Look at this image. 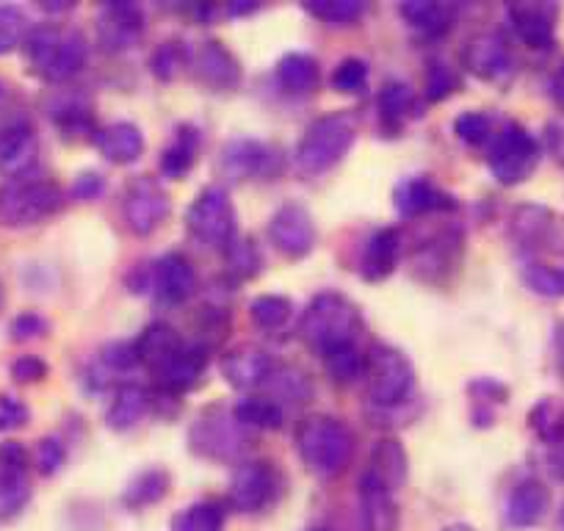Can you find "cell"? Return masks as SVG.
I'll list each match as a JSON object with an SVG mask.
<instances>
[{"instance_id": "6da1fadb", "label": "cell", "mask_w": 564, "mask_h": 531, "mask_svg": "<svg viewBox=\"0 0 564 531\" xmlns=\"http://www.w3.org/2000/svg\"><path fill=\"white\" fill-rule=\"evenodd\" d=\"M296 454L313 476L333 479L349 465L355 454V435L333 415H307L296 426Z\"/></svg>"}, {"instance_id": "7a4b0ae2", "label": "cell", "mask_w": 564, "mask_h": 531, "mask_svg": "<svg viewBox=\"0 0 564 531\" xmlns=\"http://www.w3.org/2000/svg\"><path fill=\"white\" fill-rule=\"evenodd\" d=\"M25 58L40 78L64 84L86 67L89 45L80 31L67 25H40L25 36Z\"/></svg>"}, {"instance_id": "3957f363", "label": "cell", "mask_w": 564, "mask_h": 531, "mask_svg": "<svg viewBox=\"0 0 564 531\" xmlns=\"http://www.w3.org/2000/svg\"><path fill=\"white\" fill-rule=\"evenodd\" d=\"M362 329V316L349 296L338 291H324L313 296L300 322V335L316 355L344 344H357Z\"/></svg>"}, {"instance_id": "277c9868", "label": "cell", "mask_w": 564, "mask_h": 531, "mask_svg": "<svg viewBox=\"0 0 564 531\" xmlns=\"http://www.w3.org/2000/svg\"><path fill=\"white\" fill-rule=\"evenodd\" d=\"M366 399L373 413L388 415L404 408L415 390V368L404 351L390 344H373L366 355Z\"/></svg>"}, {"instance_id": "5b68a950", "label": "cell", "mask_w": 564, "mask_h": 531, "mask_svg": "<svg viewBox=\"0 0 564 531\" xmlns=\"http://www.w3.org/2000/svg\"><path fill=\"white\" fill-rule=\"evenodd\" d=\"M357 142V122L351 113L338 111L316 119L296 142V164L307 175H324L349 155Z\"/></svg>"}, {"instance_id": "8992f818", "label": "cell", "mask_w": 564, "mask_h": 531, "mask_svg": "<svg viewBox=\"0 0 564 531\" xmlns=\"http://www.w3.org/2000/svg\"><path fill=\"white\" fill-rule=\"evenodd\" d=\"M62 188L45 177H14L0 186V225L31 227L62 210Z\"/></svg>"}, {"instance_id": "52a82bcc", "label": "cell", "mask_w": 564, "mask_h": 531, "mask_svg": "<svg viewBox=\"0 0 564 531\" xmlns=\"http://www.w3.org/2000/svg\"><path fill=\"white\" fill-rule=\"evenodd\" d=\"M536 161H540V148L529 130L520 128L518 122H507L490 137L487 164H490L492 177L503 186H518V183L529 181Z\"/></svg>"}, {"instance_id": "ba28073f", "label": "cell", "mask_w": 564, "mask_h": 531, "mask_svg": "<svg viewBox=\"0 0 564 531\" xmlns=\"http://www.w3.org/2000/svg\"><path fill=\"white\" fill-rule=\"evenodd\" d=\"M186 227L197 243L225 249L236 238V210L225 186H208L186 210Z\"/></svg>"}, {"instance_id": "9c48e42d", "label": "cell", "mask_w": 564, "mask_h": 531, "mask_svg": "<svg viewBox=\"0 0 564 531\" xmlns=\"http://www.w3.org/2000/svg\"><path fill=\"white\" fill-rule=\"evenodd\" d=\"M282 479L276 468L265 459H252V463H241L230 476V507L243 514H258L269 509L271 503L280 498Z\"/></svg>"}, {"instance_id": "30bf717a", "label": "cell", "mask_w": 564, "mask_h": 531, "mask_svg": "<svg viewBox=\"0 0 564 531\" xmlns=\"http://www.w3.org/2000/svg\"><path fill=\"white\" fill-rule=\"evenodd\" d=\"M170 216V197L155 177L141 175L128 186L122 199V219L133 236H153Z\"/></svg>"}, {"instance_id": "8fae6325", "label": "cell", "mask_w": 564, "mask_h": 531, "mask_svg": "<svg viewBox=\"0 0 564 531\" xmlns=\"http://www.w3.org/2000/svg\"><path fill=\"white\" fill-rule=\"evenodd\" d=\"M459 260H463V230L443 227L412 252V274L426 283H441L457 272Z\"/></svg>"}, {"instance_id": "7c38bea8", "label": "cell", "mask_w": 564, "mask_h": 531, "mask_svg": "<svg viewBox=\"0 0 564 531\" xmlns=\"http://www.w3.org/2000/svg\"><path fill=\"white\" fill-rule=\"evenodd\" d=\"M29 465L31 459L23 443H0V520L14 518L29 503Z\"/></svg>"}, {"instance_id": "4fadbf2b", "label": "cell", "mask_w": 564, "mask_h": 531, "mask_svg": "<svg viewBox=\"0 0 564 531\" xmlns=\"http://www.w3.org/2000/svg\"><path fill=\"white\" fill-rule=\"evenodd\" d=\"M269 238L285 258H305L316 247V225L311 210L302 205L289 203L274 210L269 221Z\"/></svg>"}, {"instance_id": "5bb4252c", "label": "cell", "mask_w": 564, "mask_h": 531, "mask_svg": "<svg viewBox=\"0 0 564 531\" xmlns=\"http://www.w3.org/2000/svg\"><path fill=\"white\" fill-rule=\"evenodd\" d=\"M463 64L470 75L481 80H492V84H501L512 75L514 58L509 51V42L501 31H485V34H476L474 40L465 45Z\"/></svg>"}, {"instance_id": "9a60e30c", "label": "cell", "mask_w": 564, "mask_h": 531, "mask_svg": "<svg viewBox=\"0 0 564 531\" xmlns=\"http://www.w3.org/2000/svg\"><path fill=\"white\" fill-rule=\"evenodd\" d=\"M280 166V155L254 139H236L221 150V170L236 181H271Z\"/></svg>"}, {"instance_id": "2e32d148", "label": "cell", "mask_w": 564, "mask_h": 531, "mask_svg": "<svg viewBox=\"0 0 564 531\" xmlns=\"http://www.w3.org/2000/svg\"><path fill=\"white\" fill-rule=\"evenodd\" d=\"M274 357L254 344H241L221 357V373L238 390L269 388L276 373Z\"/></svg>"}, {"instance_id": "e0dca14e", "label": "cell", "mask_w": 564, "mask_h": 531, "mask_svg": "<svg viewBox=\"0 0 564 531\" xmlns=\"http://www.w3.org/2000/svg\"><path fill=\"white\" fill-rule=\"evenodd\" d=\"M144 34V14L133 3H108L97 14V42L108 53H124L139 45Z\"/></svg>"}, {"instance_id": "ac0fdd59", "label": "cell", "mask_w": 564, "mask_h": 531, "mask_svg": "<svg viewBox=\"0 0 564 531\" xmlns=\"http://www.w3.org/2000/svg\"><path fill=\"white\" fill-rule=\"evenodd\" d=\"M150 289L164 305H183L197 291V272L192 260L181 252H170L159 258L150 269Z\"/></svg>"}, {"instance_id": "d6986e66", "label": "cell", "mask_w": 564, "mask_h": 531, "mask_svg": "<svg viewBox=\"0 0 564 531\" xmlns=\"http://www.w3.org/2000/svg\"><path fill=\"white\" fill-rule=\"evenodd\" d=\"M208 368V349L199 344H186L183 340L170 357L159 362L153 368V377L166 393H183V390L194 388L199 382V377Z\"/></svg>"}, {"instance_id": "ffe728a7", "label": "cell", "mask_w": 564, "mask_h": 531, "mask_svg": "<svg viewBox=\"0 0 564 531\" xmlns=\"http://www.w3.org/2000/svg\"><path fill=\"white\" fill-rule=\"evenodd\" d=\"M40 144H36L34 128L25 119H14L0 128V172L14 177L29 175L31 166L36 164Z\"/></svg>"}, {"instance_id": "44dd1931", "label": "cell", "mask_w": 564, "mask_h": 531, "mask_svg": "<svg viewBox=\"0 0 564 531\" xmlns=\"http://www.w3.org/2000/svg\"><path fill=\"white\" fill-rule=\"evenodd\" d=\"M393 205L401 216L415 219V216L426 214H446V210L457 208V199L441 186L430 181V177H410V181L399 183L393 194Z\"/></svg>"}, {"instance_id": "7402d4cb", "label": "cell", "mask_w": 564, "mask_h": 531, "mask_svg": "<svg viewBox=\"0 0 564 531\" xmlns=\"http://www.w3.org/2000/svg\"><path fill=\"white\" fill-rule=\"evenodd\" d=\"M192 69L205 86L219 91H230L241 84V64L221 42H205L194 51Z\"/></svg>"}, {"instance_id": "603a6c76", "label": "cell", "mask_w": 564, "mask_h": 531, "mask_svg": "<svg viewBox=\"0 0 564 531\" xmlns=\"http://www.w3.org/2000/svg\"><path fill=\"white\" fill-rule=\"evenodd\" d=\"M241 426L236 419H225L221 413L210 415V419H199V424L192 430V448L205 454L210 459H232L241 454L243 437L238 435Z\"/></svg>"}, {"instance_id": "cb8c5ba5", "label": "cell", "mask_w": 564, "mask_h": 531, "mask_svg": "<svg viewBox=\"0 0 564 531\" xmlns=\"http://www.w3.org/2000/svg\"><path fill=\"white\" fill-rule=\"evenodd\" d=\"M395 490L384 481L362 470L360 476V514L366 531H395L399 529V507H395Z\"/></svg>"}, {"instance_id": "d4e9b609", "label": "cell", "mask_w": 564, "mask_h": 531, "mask_svg": "<svg viewBox=\"0 0 564 531\" xmlns=\"http://www.w3.org/2000/svg\"><path fill=\"white\" fill-rule=\"evenodd\" d=\"M514 34L520 36L525 47L531 51H551L556 40V7L545 3H520L509 9Z\"/></svg>"}, {"instance_id": "484cf974", "label": "cell", "mask_w": 564, "mask_h": 531, "mask_svg": "<svg viewBox=\"0 0 564 531\" xmlns=\"http://www.w3.org/2000/svg\"><path fill=\"white\" fill-rule=\"evenodd\" d=\"M401 232L393 227H379L366 241L360 252V274L368 283H382L399 269L401 260Z\"/></svg>"}, {"instance_id": "4316f807", "label": "cell", "mask_w": 564, "mask_h": 531, "mask_svg": "<svg viewBox=\"0 0 564 531\" xmlns=\"http://www.w3.org/2000/svg\"><path fill=\"white\" fill-rule=\"evenodd\" d=\"M95 148L100 150L102 159L108 164H117V166H128L135 164L144 153V137H141L139 124L133 122H111L106 128H100L95 133Z\"/></svg>"}, {"instance_id": "83f0119b", "label": "cell", "mask_w": 564, "mask_h": 531, "mask_svg": "<svg viewBox=\"0 0 564 531\" xmlns=\"http://www.w3.org/2000/svg\"><path fill=\"white\" fill-rule=\"evenodd\" d=\"M547 507H551L547 487L540 479H523L509 492L503 514H507V523L512 529H529V525L540 523L545 518Z\"/></svg>"}, {"instance_id": "f1b7e54d", "label": "cell", "mask_w": 564, "mask_h": 531, "mask_svg": "<svg viewBox=\"0 0 564 531\" xmlns=\"http://www.w3.org/2000/svg\"><path fill=\"white\" fill-rule=\"evenodd\" d=\"M274 75L280 89L294 97L313 95L322 86V67H318V62L311 53H285L276 62Z\"/></svg>"}, {"instance_id": "f546056e", "label": "cell", "mask_w": 564, "mask_h": 531, "mask_svg": "<svg viewBox=\"0 0 564 531\" xmlns=\"http://www.w3.org/2000/svg\"><path fill=\"white\" fill-rule=\"evenodd\" d=\"M199 159V130L194 124H181L172 142L161 153V172L172 181H183Z\"/></svg>"}, {"instance_id": "4dcf8cb0", "label": "cell", "mask_w": 564, "mask_h": 531, "mask_svg": "<svg viewBox=\"0 0 564 531\" xmlns=\"http://www.w3.org/2000/svg\"><path fill=\"white\" fill-rule=\"evenodd\" d=\"M150 408L148 390L139 388V384H119L117 393H113L111 404L106 410V424L113 432H128L144 419Z\"/></svg>"}, {"instance_id": "1f68e13d", "label": "cell", "mask_w": 564, "mask_h": 531, "mask_svg": "<svg viewBox=\"0 0 564 531\" xmlns=\"http://www.w3.org/2000/svg\"><path fill=\"white\" fill-rule=\"evenodd\" d=\"M368 474L377 476L379 481L390 487V490H399L406 481V452L395 437H382V441L373 446L371 457H368Z\"/></svg>"}, {"instance_id": "d6a6232c", "label": "cell", "mask_w": 564, "mask_h": 531, "mask_svg": "<svg viewBox=\"0 0 564 531\" xmlns=\"http://www.w3.org/2000/svg\"><path fill=\"white\" fill-rule=\"evenodd\" d=\"M181 344H183V338L177 335V329L172 327V324L155 322L139 335V340H135L133 346H135V357H139L141 366L148 368V371H153V368L159 366L164 357H170Z\"/></svg>"}, {"instance_id": "836d02e7", "label": "cell", "mask_w": 564, "mask_h": 531, "mask_svg": "<svg viewBox=\"0 0 564 531\" xmlns=\"http://www.w3.org/2000/svg\"><path fill=\"white\" fill-rule=\"evenodd\" d=\"M377 111L384 130H399L415 113V97H412L410 86L401 84V80H388L379 89Z\"/></svg>"}, {"instance_id": "e575fe53", "label": "cell", "mask_w": 564, "mask_h": 531, "mask_svg": "<svg viewBox=\"0 0 564 531\" xmlns=\"http://www.w3.org/2000/svg\"><path fill=\"white\" fill-rule=\"evenodd\" d=\"M232 419L238 426H252V430H280L285 413L274 399H260V395H249L232 408Z\"/></svg>"}, {"instance_id": "d590c367", "label": "cell", "mask_w": 564, "mask_h": 531, "mask_svg": "<svg viewBox=\"0 0 564 531\" xmlns=\"http://www.w3.org/2000/svg\"><path fill=\"white\" fill-rule=\"evenodd\" d=\"M553 230H556V219H553L551 210L529 205V208H520L514 214V236L523 247H545Z\"/></svg>"}, {"instance_id": "8d00e7d4", "label": "cell", "mask_w": 564, "mask_h": 531, "mask_svg": "<svg viewBox=\"0 0 564 531\" xmlns=\"http://www.w3.org/2000/svg\"><path fill=\"white\" fill-rule=\"evenodd\" d=\"M401 18L406 20L410 29L426 36H443L452 29V9L443 3H404Z\"/></svg>"}, {"instance_id": "74e56055", "label": "cell", "mask_w": 564, "mask_h": 531, "mask_svg": "<svg viewBox=\"0 0 564 531\" xmlns=\"http://www.w3.org/2000/svg\"><path fill=\"white\" fill-rule=\"evenodd\" d=\"M322 360L329 377H333L338 384L355 382V379H360L362 371H366V355L357 349V344L335 346V349L324 351Z\"/></svg>"}, {"instance_id": "f35d334b", "label": "cell", "mask_w": 564, "mask_h": 531, "mask_svg": "<svg viewBox=\"0 0 564 531\" xmlns=\"http://www.w3.org/2000/svg\"><path fill=\"white\" fill-rule=\"evenodd\" d=\"M170 531H225V509L219 503H192L175 514Z\"/></svg>"}, {"instance_id": "ab89813d", "label": "cell", "mask_w": 564, "mask_h": 531, "mask_svg": "<svg viewBox=\"0 0 564 531\" xmlns=\"http://www.w3.org/2000/svg\"><path fill=\"white\" fill-rule=\"evenodd\" d=\"M225 260L227 269L232 272V278L238 280H249L263 269V254L258 252L252 238L247 236H236L230 243L225 247Z\"/></svg>"}, {"instance_id": "60d3db41", "label": "cell", "mask_w": 564, "mask_h": 531, "mask_svg": "<svg viewBox=\"0 0 564 531\" xmlns=\"http://www.w3.org/2000/svg\"><path fill=\"white\" fill-rule=\"evenodd\" d=\"M166 490H170V474L161 468H150L130 481L128 490H124V501L130 507H148V503L161 501Z\"/></svg>"}, {"instance_id": "b9f144b4", "label": "cell", "mask_w": 564, "mask_h": 531, "mask_svg": "<svg viewBox=\"0 0 564 531\" xmlns=\"http://www.w3.org/2000/svg\"><path fill=\"white\" fill-rule=\"evenodd\" d=\"M525 289L534 291L545 300H562L564 296V266L551 263H525L523 269Z\"/></svg>"}, {"instance_id": "7bdbcfd3", "label": "cell", "mask_w": 564, "mask_h": 531, "mask_svg": "<svg viewBox=\"0 0 564 531\" xmlns=\"http://www.w3.org/2000/svg\"><path fill=\"white\" fill-rule=\"evenodd\" d=\"M291 311H294V305H291L289 296L263 294L249 305V318L258 329H269L271 333V329H280L282 324L289 322Z\"/></svg>"}, {"instance_id": "ee69618b", "label": "cell", "mask_w": 564, "mask_h": 531, "mask_svg": "<svg viewBox=\"0 0 564 531\" xmlns=\"http://www.w3.org/2000/svg\"><path fill=\"white\" fill-rule=\"evenodd\" d=\"M305 12L327 25H351L368 12V7L360 0H318V3H307Z\"/></svg>"}, {"instance_id": "f6af8a7d", "label": "cell", "mask_w": 564, "mask_h": 531, "mask_svg": "<svg viewBox=\"0 0 564 531\" xmlns=\"http://www.w3.org/2000/svg\"><path fill=\"white\" fill-rule=\"evenodd\" d=\"M53 119H56L58 130H64L67 137H84V133H91L95 139V117H91L89 108L84 102H64L62 108L53 111Z\"/></svg>"}, {"instance_id": "bcb514c9", "label": "cell", "mask_w": 564, "mask_h": 531, "mask_svg": "<svg viewBox=\"0 0 564 531\" xmlns=\"http://www.w3.org/2000/svg\"><path fill=\"white\" fill-rule=\"evenodd\" d=\"M333 89L340 95H360L368 86V64L362 58H344L333 73Z\"/></svg>"}, {"instance_id": "7dc6e473", "label": "cell", "mask_w": 564, "mask_h": 531, "mask_svg": "<svg viewBox=\"0 0 564 531\" xmlns=\"http://www.w3.org/2000/svg\"><path fill=\"white\" fill-rule=\"evenodd\" d=\"M186 64H188V53L181 42H161V45L155 47L150 67H153V75L159 80H172L177 78V73H181Z\"/></svg>"}, {"instance_id": "c3c4849f", "label": "cell", "mask_w": 564, "mask_h": 531, "mask_svg": "<svg viewBox=\"0 0 564 531\" xmlns=\"http://www.w3.org/2000/svg\"><path fill=\"white\" fill-rule=\"evenodd\" d=\"M457 84L459 80L454 67H448L446 62H432L426 69V78H423V91H426L430 102H443L457 91Z\"/></svg>"}, {"instance_id": "681fc988", "label": "cell", "mask_w": 564, "mask_h": 531, "mask_svg": "<svg viewBox=\"0 0 564 531\" xmlns=\"http://www.w3.org/2000/svg\"><path fill=\"white\" fill-rule=\"evenodd\" d=\"M531 426H534L536 435L542 437V441L551 446V443L562 441L564 437V413L558 404L553 402H540L534 408V413H531Z\"/></svg>"}, {"instance_id": "f907efd6", "label": "cell", "mask_w": 564, "mask_h": 531, "mask_svg": "<svg viewBox=\"0 0 564 531\" xmlns=\"http://www.w3.org/2000/svg\"><path fill=\"white\" fill-rule=\"evenodd\" d=\"M25 36V18L18 7L0 3V56L12 53Z\"/></svg>"}, {"instance_id": "816d5d0a", "label": "cell", "mask_w": 564, "mask_h": 531, "mask_svg": "<svg viewBox=\"0 0 564 531\" xmlns=\"http://www.w3.org/2000/svg\"><path fill=\"white\" fill-rule=\"evenodd\" d=\"M454 130H457V139H463L465 144H485L492 137V122L487 113L468 111L463 117H457Z\"/></svg>"}, {"instance_id": "f5cc1de1", "label": "cell", "mask_w": 564, "mask_h": 531, "mask_svg": "<svg viewBox=\"0 0 564 531\" xmlns=\"http://www.w3.org/2000/svg\"><path fill=\"white\" fill-rule=\"evenodd\" d=\"M64 459H67V452H64V443L58 441V437H45V441H40L34 454V465L42 476L58 474Z\"/></svg>"}, {"instance_id": "db71d44e", "label": "cell", "mask_w": 564, "mask_h": 531, "mask_svg": "<svg viewBox=\"0 0 564 531\" xmlns=\"http://www.w3.org/2000/svg\"><path fill=\"white\" fill-rule=\"evenodd\" d=\"M31 413L14 395H0V432H14L29 424Z\"/></svg>"}, {"instance_id": "11a10c76", "label": "cell", "mask_w": 564, "mask_h": 531, "mask_svg": "<svg viewBox=\"0 0 564 531\" xmlns=\"http://www.w3.org/2000/svg\"><path fill=\"white\" fill-rule=\"evenodd\" d=\"M47 329H51V324H47L45 316H40V313H23V316H18L12 322V338L34 340V338H42Z\"/></svg>"}, {"instance_id": "9f6ffc18", "label": "cell", "mask_w": 564, "mask_h": 531, "mask_svg": "<svg viewBox=\"0 0 564 531\" xmlns=\"http://www.w3.org/2000/svg\"><path fill=\"white\" fill-rule=\"evenodd\" d=\"M47 362L40 360V357L34 355H25L20 357V360L12 362V377L14 382H23V384H31V382H42V379L47 377Z\"/></svg>"}, {"instance_id": "6f0895ef", "label": "cell", "mask_w": 564, "mask_h": 531, "mask_svg": "<svg viewBox=\"0 0 564 531\" xmlns=\"http://www.w3.org/2000/svg\"><path fill=\"white\" fill-rule=\"evenodd\" d=\"M102 192H106V181H102L97 172H84V175L75 177V183H73L75 199H86V203H91V199L100 197Z\"/></svg>"}, {"instance_id": "680465c9", "label": "cell", "mask_w": 564, "mask_h": 531, "mask_svg": "<svg viewBox=\"0 0 564 531\" xmlns=\"http://www.w3.org/2000/svg\"><path fill=\"white\" fill-rule=\"evenodd\" d=\"M547 153L553 155V161H556L558 166H564V124H551L547 128Z\"/></svg>"}, {"instance_id": "91938a15", "label": "cell", "mask_w": 564, "mask_h": 531, "mask_svg": "<svg viewBox=\"0 0 564 531\" xmlns=\"http://www.w3.org/2000/svg\"><path fill=\"white\" fill-rule=\"evenodd\" d=\"M547 448H551V454H547V463H551L553 476L564 479V437H562V441L551 443Z\"/></svg>"}, {"instance_id": "94428289", "label": "cell", "mask_w": 564, "mask_h": 531, "mask_svg": "<svg viewBox=\"0 0 564 531\" xmlns=\"http://www.w3.org/2000/svg\"><path fill=\"white\" fill-rule=\"evenodd\" d=\"M551 97L556 102V108L564 111V64H558L556 73L551 75Z\"/></svg>"}, {"instance_id": "6125c7cd", "label": "cell", "mask_w": 564, "mask_h": 531, "mask_svg": "<svg viewBox=\"0 0 564 531\" xmlns=\"http://www.w3.org/2000/svg\"><path fill=\"white\" fill-rule=\"evenodd\" d=\"M446 531H474V529H470V525H452V529Z\"/></svg>"}, {"instance_id": "be15d7a7", "label": "cell", "mask_w": 564, "mask_h": 531, "mask_svg": "<svg viewBox=\"0 0 564 531\" xmlns=\"http://www.w3.org/2000/svg\"><path fill=\"white\" fill-rule=\"evenodd\" d=\"M558 525H562V531H564V503H562V509H558Z\"/></svg>"}, {"instance_id": "e7e4bbea", "label": "cell", "mask_w": 564, "mask_h": 531, "mask_svg": "<svg viewBox=\"0 0 564 531\" xmlns=\"http://www.w3.org/2000/svg\"><path fill=\"white\" fill-rule=\"evenodd\" d=\"M0 307H3V289H0Z\"/></svg>"}, {"instance_id": "03108f58", "label": "cell", "mask_w": 564, "mask_h": 531, "mask_svg": "<svg viewBox=\"0 0 564 531\" xmlns=\"http://www.w3.org/2000/svg\"><path fill=\"white\" fill-rule=\"evenodd\" d=\"M307 531H327V529H307Z\"/></svg>"}]
</instances>
